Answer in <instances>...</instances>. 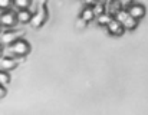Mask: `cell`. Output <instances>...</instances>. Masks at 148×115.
Returning a JSON list of instances; mask_svg holds the SVG:
<instances>
[{"label":"cell","instance_id":"6da1fadb","mask_svg":"<svg viewBox=\"0 0 148 115\" xmlns=\"http://www.w3.org/2000/svg\"><path fill=\"white\" fill-rule=\"evenodd\" d=\"M9 51H10V53H12L13 56L22 57V56H26V55L30 52V45H29L27 40L17 38L14 42H12V43L9 45Z\"/></svg>","mask_w":148,"mask_h":115},{"label":"cell","instance_id":"7a4b0ae2","mask_svg":"<svg viewBox=\"0 0 148 115\" xmlns=\"http://www.w3.org/2000/svg\"><path fill=\"white\" fill-rule=\"evenodd\" d=\"M46 19H48V9H46V1L43 0V1L39 4L38 10L32 13V19H30L29 23H30L33 27H40V26L46 22Z\"/></svg>","mask_w":148,"mask_h":115},{"label":"cell","instance_id":"3957f363","mask_svg":"<svg viewBox=\"0 0 148 115\" xmlns=\"http://www.w3.org/2000/svg\"><path fill=\"white\" fill-rule=\"evenodd\" d=\"M16 25V13L12 10V9H7V10H3L0 13V26L1 27H13Z\"/></svg>","mask_w":148,"mask_h":115},{"label":"cell","instance_id":"277c9868","mask_svg":"<svg viewBox=\"0 0 148 115\" xmlns=\"http://www.w3.org/2000/svg\"><path fill=\"white\" fill-rule=\"evenodd\" d=\"M127 12H128V14H130L131 17L140 20V19H143V17L145 16V12H147V10H145V6L141 4V3H131V4L127 7Z\"/></svg>","mask_w":148,"mask_h":115},{"label":"cell","instance_id":"5b68a950","mask_svg":"<svg viewBox=\"0 0 148 115\" xmlns=\"http://www.w3.org/2000/svg\"><path fill=\"white\" fill-rule=\"evenodd\" d=\"M106 29H108V32H109L112 36H122V35H124V32H125V29H124L122 23L116 22L114 17L106 23Z\"/></svg>","mask_w":148,"mask_h":115},{"label":"cell","instance_id":"8992f818","mask_svg":"<svg viewBox=\"0 0 148 115\" xmlns=\"http://www.w3.org/2000/svg\"><path fill=\"white\" fill-rule=\"evenodd\" d=\"M16 13V23H20V25H26L30 22L32 19V13L29 9H19L14 12Z\"/></svg>","mask_w":148,"mask_h":115},{"label":"cell","instance_id":"52a82bcc","mask_svg":"<svg viewBox=\"0 0 148 115\" xmlns=\"http://www.w3.org/2000/svg\"><path fill=\"white\" fill-rule=\"evenodd\" d=\"M20 36V32H17V30H7V32H4L3 35H1V38H0V42H1V45H10L12 42H14L17 38Z\"/></svg>","mask_w":148,"mask_h":115},{"label":"cell","instance_id":"ba28073f","mask_svg":"<svg viewBox=\"0 0 148 115\" xmlns=\"http://www.w3.org/2000/svg\"><path fill=\"white\" fill-rule=\"evenodd\" d=\"M19 65V60L14 59V57L6 56L0 59V69H4V71H13L16 66Z\"/></svg>","mask_w":148,"mask_h":115},{"label":"cell","instance_id":"9c48e42d","mask_svg":"<svg viewBox=\"0 0 148 115\" xmlns=\"http://www.w3.org/2000/svg\"><path fill=\"white\" fill-rule=\"evenodd\" d=\"M95 17H97V16H95V13H94L92 6H85V7L82 9V12H81V19H82L85 23L92 22Z\"/></svg>","mask_w":148,"mask_h":115},{"label":"cell","instance_id":"30bf717a","mask_svg":"<svg viewBox=\"0 0 148 115\" xmlns=\"http://www.w3.org/2000/svg\"><path fill=\"white\" fill-rule=\"evenodd\" d=\"M130 14H128V12H127V9L125 7H121V9H118L114 14H112V17L116 20V22H119V23H122L127 17H128Z\"/></svg>","mask_w":148,"mask_h":115},{"label":"cell","instance_id":"8fae6325","mask_svg":"<svg viewBox=\"0 0 148 115\" xmlns=\"http://www.w3.org/2000/svg\"><path fill=\"white\" fill-rule=\"evenodd\" d=\"M122 26H124L125 30H134V29L138 26V20L134 19V17H131V16H128V17L122 22Z\"/></svg>","mask_w":148,"mask_h":115},{"label":"cell","instance_id":"7c38bea8","mask_svg":"<svg viewBox=\"0 0 148 115\" xmlns=\"http://www.w3.org/2000/svg\"><path fill=\"white\" fill-rule=\"evenodd\" d=\"M30 3H32V0H13V6H14L16 10H19V9H29Z\"/></svg>","mask_w":148,"mask_h":115},{"label":"cell","instance_id":"4fadbf2b","mask_svg":"<svg viewBox=\"0 0 148 115\" xmlns=\"http://www.w3.org/2000/svg\"><path fill=\"white\" fill-rule=\"evenodd\" d=\"M98 17V23L99 25H102V26H106V23L112 19V14L111 13H108V12H103V13H101L97 16Z\"/></svg>","mask_w":148,"mask_h":115},{"label":"cell","instance_id":"5bb4252c","mask_svg":"<svg viewBox=\"0 0 148 115\" xmlns=\"http://www.w3.org/2000/svg\"><path fill=\"white\" fill-rule=\"evenodd\" d=\"M0 84H3V85H9L10 84V73H9V71L0 69Z\"/></svg>","mask_w":148,"mask_h":115},{"label":"cell","instance_id":"9a60e30c","mask_svg":"<svg viewBox=\"0 0 148 115\" xmlns=\"http://www.w3.org/2000/svg\"><path fill=\"white\" fill-rule=\"evenodd\" d=\"M92 9H94V13H95V16H98V14H101V13L106 12V7H105V4H102V3L92 6Z\"/></svg>","mask_w":148,"mask_h":115},{"label":"cell","instance_id":"2e32d148","mask_svg":"<svg viewBox=\"0 0 148 115\" xmlns=\"http://www.w3.org/2000/svg\"><path fill=\"white\" fill-rule=\"evenodd\" d=\"M13 6V0H0V10H7Z\"/></svg>","mask_w":148,"mask_h":115},{"label":"cell","instance_id":"e0dca14e","mask_svg":"<svg viewBox=\"0 0 148 115\" xmlns=\"http://www.w3.org/2000/svg\"><path fill=\"white\" fill-rule=\"evenodd\" d=\"M6 94H7V91H6V85L0 84V98H4Z\"/></svg>","mask_w":148,"mask_h":115},{"label":"cell","instance_id":"ac0fdd59","mask_svg":"<svg viewBox=\"0 0 148 115\" xmlns=\"http://www.w3.org/2000/svg\"><path fill=\"white\" fill-rule=\"evenodd\" d=\"M118 1H119L121 7H128V6L132 3V0H118Z\"/></svg>","mask_w":148,"mask_h":115},{"label":"cell","instance_id":"d6986e66","mask_svg":"<svg viewBox=\"0 0 148 115\" xmlns=\"http://www.w3.org/2000/svg\"><path fill=\"white\" fill-rule=\"evenodd\" d=\"M1 53H3V46H1V43H0V56H1Z\"/></svg>","mask_w":148,"mask_h":115},{"label":"cell","instance_id":"ffe728a7","mask_svg":"<svg viewBox=\"0 0 148 115\" xmlns=\"http://www.w3.org/2000/svg\"><path fill=\"white\" fill-rule=\"evenodd\" d=\"M0 30H1V26H0Z\"/></svg>","mask_w":148,"mask_h":115}]
</instances>
